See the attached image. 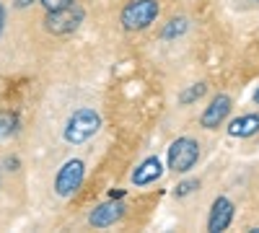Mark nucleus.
Wrapping results in <instances>:
<instances>
[{
    "instance_id": "f257e3e1",
    "label": "nucleus",
    "mask_w": 259,
    "mask_h": 233,
    "mask_svg": "<svg viewBox=\"0 0 259 233\" xmlns=\"http://www.w3.org/2000/svg\"><path fill=\"white\" fill-rule=\"evenodd\" d=\"M99 127H101V117L96 109L91 107H83L78 112H73L68 117V122H65V140H68L70 145H83V143H89L96 132H99Z\"/></svg>"
},
{
    "instance_id": "f03ea898",
    "label": "nucleus",
    "mask_w": 259,
    "mask_h": 233,
    "mask_svg": "<svg viewBox=\"0 0 259 233\" xmlns=\"http://www.w3.org/2000/svg\"><path fill=\"white\" fill-rule=\"evenodd\" d=\"M158 13H161L158 0H130L122 8L119 21H122L124 31H143L158 18Z\"/></svg>"
},
{
    "instance_id": "7ed1b4c3",
    "label": "nucleus",
    "mask_w": 259,
    "mask_h": 233,
    "mask_svg": "<svg viewBox=\"0 0 259 233\" xmlns=\"http://www.w3.org/2000/svg\"><path fill=\"white\" fill-rule=\"evenodd\" d=\"M200 161V143L194 137H177L168 148V171L189 174Z\"/></svg>"
},
{
    "instance_id": "20e7f679",
    "label": "nucleus",
    "mask_w": 259,
    "mask_h": 233,
    "mask_svg": "<svg viewBox=\"0 0 259 233\" xmlns=\"http://www.w3.org/2000/svg\"><path fill=\"white\" fill-rule=\"evenodd\" d=\"M83 18H85V11L78 3H70V6H65L60 11H47L45 29L50 34H55V36H68L83 24Z\"/></svg>"
},
{
    "instance_id": "39448f33",
    "label": "nucleus",
    "mask_w": 259,
    "mask_h": 233,
    "mask_svg": "<svg viewBox=\"0 0 259 233\" xmlns=\"http://www.w3.org/2000/svg\"><path fill=\"white\" fill-rule=\"evenodd\" d=\"M83 179H85V163H83L80 158L65 161V163L60 166L57 176H55V192H57V197H70V195H75L78 189H80V184H83Z\"/></svg>"
},
{
    "instance_id": "423d86ee",
    "label": "nucleus",
    "mask_w": 259,
    "mask_h": 233,
    "mask_svg": "<svg viewBox=\"0 0 259 233\" xmlns=\"http://www.w3.org/2000/svg\"><path fill=\"white\" fill-rule=\"evenodd\" d=\"M231 107H233L231 96H226V94L212 96V99H210V104L205 107V112H202V117H200V124L205 127V130H218V127L228 119Z\"/></svg>"
},
{
    "instance_id": "0eeeda50",
    "label": "nucleus",
    "mask_w": 259,
    "mask_h": 233,
    "mask_svg": "<svg viewBox=\"0 0 259 233\" xmlns=\"http://www.w3.org/2000/svg\"><path fill=\"white\" fill-rule=\"evenodd\" d=\"M122 215H124V205H122L119 200H112V197H109V202H104V205H99V207L91 210L89 223H91L94 228H109V225H114L117 220H122Z\"/></svg>"
},
{
    "instance_id": "6e6552de",
    "label": "nucleus",
    "mask_w": 259,
    "mask_h": 233,
    "mask_svg": "<svg viewBox=\"0 0 259 233\" xmlns=\"http://www.w3.org/2000/svg\"><path fill=\"white\" fill-rule=\"evenodd\" d=\"M233 210L236 207L228 197H215V202L210 207V218H207V230H212V233L226 230L233 220Z\"/></svg>"
},
{
    "instance_id": "1a4fd4ad",
    "label": "nucleus",
    "mask_w": 259,
    "mask_h": 233,
    "mask_svg": "<svg viewBox=\"0 0 259 233\" xmlns=\"http://www.w3.org/2000/svg\"><path fill=\"white\" fill-rule=\"evenodd\" d=\"M161 174H163L161 158H158V156H150V158H145V161L135 168V171H133V184H135V187H148V184L158 181Z\"/></svg>"
},
{
    "instance_id": "9d476101",
    "label": "nucleus",
    "mask_w": 259,
    "mask_h": 233,
    "mask_svg": "<svg viewBox=\"0 0 259 233\" xmlns=\"http://www.w3.org/2000/svg\"><path fill=\"white\" fill-rule=\"evenodd\" d=\"M259 132V112H249L228 122V135L231 137H251Z\"/></svg>"
},
{
    "instance_id": "9b49d317",
    "label": "nucleus",
    "mask_w": 259,
    "mask_h": 233,
    "mask_svg": "<svg viewBox=\"0 0 259 233\" xmlns=\"http://www.w3.org/2000/svg\"><path fill=\"white\" fill-rule=\"evenodd\" d=\"M18 132V117L13 112H0V140H11Z\"/></svg>"
},
{
    "instance_id": "f8f14e48",
    "label": "nucleus",
    "mask_w": 259,
    "mask_h": 233,
    "mask_svg": "<svg viewBox=\"0 0 259 233\" xmlns=\"http://www.w3.org/2000/svg\"><path fill=\"white\" fill-rule=\"evenodd\" d=\"M187 29H189V21H187V18H171L168 24L163 26V31H161V39H177V36H182Z\"/></svg>"
},
{
    "instance_id": "ddd939ff",
    "label": "nucleus",
    "mask_w": 259,
    "mask_h": 233,
    "mask_svg": "<svg viewBox=\"0 0 259 233\" xmlns=\"http://www.w3.org/2000/svg\"><path fill=\"white\" fill-rule=\"evenodd\" d=\"M205 91H207L205 83H194V86H189V88H187V91L179 96V104H184V107H187V104H192V101L202 99V96H205Z\"/></svg>"
},
{
    "instance_id": "4468645a",
    "label": "nucleus",
    "mask_w": 259,
    "mask_h": 233,
    "mask_svg": "<svg viewBox=\"0 0 259 233\" xmlns=\"http://www.w3.org/2000/svg\"><path fill=\"white\" fill-rule=\"evenodd\" d=\"M194 189H200V181L197 179H187V181H182L177 189H174V197H187V195H192Z\"/></svg>"
},
{
    "instance_id": "2eb2a0df",
    "label": "nucleus",
    "mask_w": 259,
    "mask_h": 233,
    "mask_svg": "<svg viewBox=\"0 0 259 233\" xmlns=\"http://www.w3.org/2000/svg\"><path fill=\"white\" fill-rule=\"evenodd\" d=\"M39 3L45 6V11H60V8H65V6L75 3V0H39Z\"/></svg>"
},
{
    "instance_id": "dca6fc26",
    "label": "nucleus",
    "mask_w": 259,
    "mask_h": 233,
    "mask_svg": "<svg viewBox=\"0 0 259 233\" xmlns=\"http://www.w3.org/2000/svg\"><path fill=\"white\" fill-rule=\"evenodd\" d=\"M109 197H112V200H122V197H124V189H112Z\"/></svg>"
},
{
    "instance_id": "f3484780",
    "label": "nucleus",
    "mask_w": 259,
    "mask_h": 233,
    "mask_svg": "<svg viewBox=\"0 0 259 233\" xmlns=\"http://www.w3.org/2000/svg\"><path fill=\"white\" fill-rule=\"evenodd\" d=\"M3 24H6V8L0 3V31H3Z\"/></svg>"
},
{
    "instance_id": "a211bd4d",
    "label": "nucleus",
    "mask_w": 259,
    "mask_h": 233,
    "mask_svg": "<svg viewBox=\"0 0 259 233\" xmlns=\"http://www.w3.org/2000/svg\"><path fill=\"white\" fill-rule=\"evenodd\" d=\"M31 3V0H16V8H26Z\"/></svg>"
},
{
    "instance_id": "6ab92c4d",
    "label": "nucleus",
    "mask_w": 259,
    "mask_h": 233,
    "mask_svg": "<svg viewBox=\"0 0 259 233\" xmlns=\"http://www.w3.org/2000/svg\"><path fill=\"white\" fill-rule=\"evenodd\" d=\"M254 104H256V107H259V88L254 91Z\"/></svg>"
},
{
    "instance_id": "aec40b11",
    "label": "nucleus",
    "mask_w": 259,
    "mask_h": 233,
    "mask_svg": "<svg viewBox=\"0 0 259 233\" xmlns=\"http://www.w3.org/2000/svg\"><path fill=\"white\" fill-rule=\"evenodd\" d=\"M254 3H259V0H254Z\"/></svg>"
}]
</instances>
